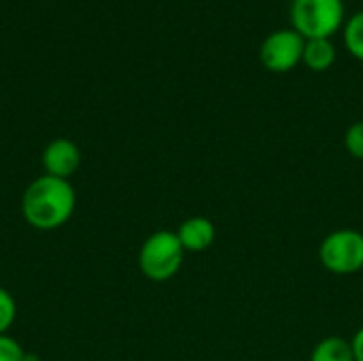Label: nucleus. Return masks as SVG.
<instances>
[{"instance_id": "f257e3e1", "label": "nucleus", "mask_w": 363, "mask_h": 361, "mask_svg": "<svg viewBox=\"0 0 363 361\" xmlns=\"http://www.w3.org/2000/svg\"><path fill=\"white\" fill-rule=\"evenodd\" d=\"M74 209L77 191L68 179L40 174L21 196V215L26 223L40 232H53L66 226Z\"/></svg>"}, {"instance_id": "f03ea898", "label": "nucleus", "mask_w": 363, "mask_h": 361, "mask_svg": "<svg viewBox=\"0 0 363 361\" xmlns=\"http://www.w3.org/2000/svg\"><path fill=\"white\" fill-rule=\"evenodd\" d=\"M185 262V249L170 230H157L145 238L138 251V268L145 279L153 283H166L174 279Z\"/></svg>"}, {"instance_id": "7ed1b4c3", "label": "nucleus", "mask_w": 363, "mask_h": 361, "mask_svg": "<svg viewBox=\"0 0 363 361\" xmlns=\"http://www.w3.org/2000/svg\"><path fill=\"white\" fill-rule=\"evenodd\" d=\"M289 21L308 38H332L347 21L345 0H291Z\"/></svg>"}, {"instance_id": "20e7f679", "label": "nucleus", "mask_w": 363, "mask_h": 361, "mask_svg": "<svg viewBox=\"0 0 363 361\" xmlns=\"http://www.w3.org/2000/svg\"><path fill=\"white\" fill-rule=\"evenodd\" d=\"M319 262L332 274H357L363 270V234L351 228L330 232L319 245Z\"/></svg>"}, {"instance_id": "39448f33", "label": "nucleus", "mask_w": 363, "mask_h": 361, "mask_svg": "<svg viewBox=\"0 0 363 361\" xmlns=\"http://www.w3.org/2000/svg\"><path fill=\"white\" fill-rule=\"evenodd\" d=\"M304 45L306 38L294 28L274 30L264 38L259 47V60L270 72H289L302 64Z\"/></svg>"}, {"instance_id": "423d86ee", "label": "nucleus", "mask_w": 363, "mask_h": 361, "mask_svg": "<svg viewBox=\"0 0 363 361\" xmlns=\"http://www.w3.org/2000/svg\"><path fill=\"white\" fill-rule=\"evenodd\" d=\"M81 149L74 140L70 138H55L51 140L40 155V164L45 174L57 177V179H68L79 170L81 166Z\"/></svg>"}, {"instance_id": "0eeeda50", "label": "nucleus", "mask_w": 363, "mask_h": 361, "mask_svg": "<svg viewBox=\"0 0 363 361\" xmlns=\"http://www.w3.org/2000/svg\"><path fill=\"white\" fill-rule=\"evenodd\" d=\"M177 236L185 253H204L206 249L213 247L217 238V228L208 217L196 215L181 221V226L177 228Z\"/></svg>"}, {"instance_id": "6e6552de", "label": "nucleus", "mask_w": 363, "mask_h": 361, "mask_svg": "<svg viewBox=\"0 0 363 361\" xmlns=\"http://www.w3.org/2000/svg\"><path fill=\"white\" fill-rule=\"evenodd\" d=\"M336 45L332 38H308L304 45L302 64L313 72H325L336 62Z\"/></svg>"}, {"instance_id": "1a4fd4ad", "label": "nucleus", "mask_w": 363, "mask_h": 361, "mask_svg": "<svg viewBox=\"0 0 363 361\" xmlns=\"http://www.w3.org/2000/svg\"><path fill=\"white\" fill-rule=\"evenodd\" d=\"M308 361H355L351 340L342 336H325L315 345Z\"/></svg>"}, {"instance_id": "9d476101", "label": "nucleus", "mask_w": 363, "mask_h": 361, "mask_svg": "<svg viewBox=\"0 0 363 361\" xmlns=\"http://www.w3.org/2000/svg\"><path fill=\"white\" fill-rule=\"evenodd\" d=\"M342 38H345L347 51L355 60L363 62V11L353 13L345 21V26H342Z\"/></svg>"}, {"instance_id": "9b49d317", "label": "nucleus", "mask_w": 363, "mask_h": 361, "mask_svg": "<svg viewBox=\"0 0 363 361\" xmlns=\"http://www.w3.org/2000/svg\"><path fill=\"white\" fill-rule=\"evenodd\" d=\"M17 317V302L11 291L0 287V336L9 334L11 326L15 323Z\"/></svg>"}, {"instance_id": "f8f14e48", "label": "nucleus", "mask_w": 363, "mask_h": 361, "mask_svg": "<svg viewBox=\"0 0 363 361\" xmlns=\"http://www.w3.org/2000/svg\"><path fill=\"white\" fill-rule=\"evenodd\" d=\"M345 149L351 157L363 162V119L351 123L345 132Z\"/></svg>"}, {"instance_id": "ddd939ff", "label": "nucleus", "mask_w": 363, "mask_h": 361, "mask_svg": "<svg viewBox=\"0 0 363 361\" xmlns=\"http://www.w3.org/2000/svg\"><path fill=\"white\" fill-rule=\"evenodd\" d=\"M30 355L23 351V347L9 334L0 336V361H28Z\"/></svg>"}, {"instance_id": "4468645a", "label": "nucleus", "mask_w": 363, "mask_h": 361, "mask_svg": "<svg viewBox=\"0 0 363 361\" xmlns=\"http://www.w3.org/2000/svg\"><path fill=\"white\" fill-rule=\"evenodd\" d=\"M351 347H353L355 361H363V326L355 332V336L351 338Z\"/></svg>"}]
</instances>
